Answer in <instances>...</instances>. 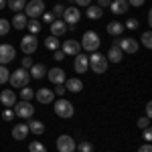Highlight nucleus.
I'll return each mask as SVG.
<instances>
[{"label":"nucleus","instance_id":"nucleus-1","mask_svg":"<svg viewBox=\"0 0 152 152\" xmlns=\"http://www.w3.org/2000/svg\"><path fill=\"white\" fill-rule=\"evenodd\" d=\"M79 45H81L83 51H87V53H95L99 45H102V39L99 35L95 33V31H85L81 37V41H79Z\"/></svg>","mask_w":152,"mask_h":152},{"label":"nucleus","instance_id":"nucleus-2","mask_svg":"<svg viewBox=\"0 0 152 152\" xmlns=\"http://www.w3.org/2000/svg\"><path fill=\"white\" fill-rule=\"evenodd\" d=\"M53 110H55V114H57L59 118H63V120H69V118H73V114H75V105L71 104L69 99H65V97H59L57 102H55V105H53Z\"/></svg>","mask_w":152,"mask_h":152},{"label":"nucleus","instance_id":"nucleus-3","mask_svg":"<svg viewBox=\"0 0 152 152\" xmlns=\"http://www.w3.org/2000/svg\"><path fill=\"white\" fill-rule=\"evenodd\" d=\"M89 69L97 73V75H102L107 71V59H105L104 53H89Z\"/></svg>","mask_w":152,"mask_h":152},{"label":"nucleus","instance_id":"nucleus-4","mask_svg":"<svg viewBox=\"0 0 152 152\" xmlns=\"http://www.w3.org/2000/svg\"><path fill=\"white\" fill-rule=\"evenodd\" d=\"M28 81H31V75H28V71L26 69H16L10 73V77H8V83H10V87H16V89H20V87H24V85H28Z\"/></svg>","mask_w":152,"mask_h":152},{"label":"nucleus","instance_id":"nucleus-5","mask_svg":"<svg viewBox=\"0 0 152 152\" xmlns=\"http://www.w3.org/2000/svg\"><path fill=\"white\" fill-rule=\"evenodd\" d=\"M45 12V0H28L26 6H24V14L26 18H41Z\"/></svg>","mask_w":152,"mask_h":152},{"label":"nucleus","instance_id":"nucleus-6","mask_svg":"<svg viewBox=\"0 0 152 152\" xmlns=\"http://www.w3.org/2000/svg\"><path fill=\"white\" fill-rule=\"evenodd\" d=\"M114 45L122 49V53H128V55H134V53H138V49H140V43L136 41V39H132V37H124V39H118L114 41Z\"/></svg>","mask_w":152,"mask_h":152},{"label":"nucleus","instance_id":"nucleus-7","mask_svg":"<svg viewBox=\"0 0 152 152\" xmlns=\"http://www.w3.org/2000/svg\"><path fill=\"white\" fill-rule=\"evenodd\" d=\"M14 107V116L23 118V120H31V118L35 116V105L31 104V102H16V104L12 105Z\"/></svg>","mask_w":152,"mask_h":152},{"label":"nucleus","instance_id":"nucleus-8","mask_svg":"<svg viewBox=\"0 0 152 152\" xmlns=\"http://www.w3.org/2000/svg\"><path fill=\"white\" fill-rule=\"evenodd\" d=\"M55 146H57L59 152H75V148H77V142L73 140L69 134H61L57 140H55Z\"/></svg>","mask_w":152,"mask_h":152},{"label":"nucleus","instance_id":"nucleus-9","mask_svg":"<svg viewBox=\"0 0 152 152\" xmlns=\"http://www.w3.org/2000/svg\"><path fill=\"white\" fill-rule=\"evenodd\" d=\"M37 49H39V41H37V37L26 33V35L20 39V51H23L24 55H33Z\"/></svg>","mask_w":152,"mask_h":152},{"label":"nucleus","instance_id":"nucleus-10","mask_svg":"<svg viewBox=\"0 0 152 152\" xmlns=\"http://www.w3.org/2000/svg\"><path fill=\"white\" fill-rule=\"evenodd\" d=\"M14 57H16V49L10 43H0V65H6V63L14 61Z\"/></svg>","mask_w":152,"mask_h":152},{"label":"nucleus","instance_id":"nucleus-11","mask_svg":"<svg viewBox=\"0 0 152 152\" xmlns=\"http://www.w3.org/2000/svg\"><path fill=\"white\" fill-rule=\"evenodd\" d=\"M81 20V10L77 8V6H69V8H65L63 10V23L67 24H77Z\"/></svg>","mask_w":152,"mask_h":152},{"label":"nucleus","instance_id":"nucleus-12","mask_svg":"<svg viewBox=\"0 0 152 152\" xmlns=\"http://www.w3.org/2000/svg\"><path fill=\"white\" fill-rule=\"evenodd\" d=\"M47 77L49 81L53 83V85H63L65 79H67V75H65V71L61 69V67H53V69H47Z\"/></svg>","mask_w":152,"mask_h":152},{"label":"nucleus","instance_id":"nucleus-13","mask_svg":"<svg viewBox=\"0 0 152 152\" xmlns=\"http://www.w3.org/2000/svg\"><path fill=\"white\" fill-rule=\"evenodd\" d=\"M35 97L39 104H53L55 102V94H53V89H49V87H41V89H37L35 91Z\"/></svg>","mask_w":152,"mask_h":152},{"label":"nucleus","instance_id":"nucleus-14","mask_svg":"<svg viewBox=\"0 0 152 152\" xmlns=\"http://www.w3.org/2000/svg\"><path fill=\"white\" fill-rule=\"evenodd\" d=\"M73 69H75V73H85V71L89 69V55H83V53H79V55H75V61H73Z\"/></svg>","mask_w":152,"mask_h":152},{"label":"nucleus","instance_id":"nucleus-15","mask_svg":"<svg viewBox=\"0 0 152 152\" xmlns=\"http://www.w3.org/2000/svg\"><path fill=\"white\" fill-rule=\"evenodd\" d=\"M61 51H63L65 55H71V57H75V55H79V51H81V45H79V41H75V39H69V41L61 43Z\"/></svg>","mask_w":152,"mask_h":152},{"label":"nucleus","instance_id":"nucleus-16","mask_svg":"<svg viewBox=\"0 0 152 152\" xmlns=\"http://www.w3.org/2000/svg\"><path fill=\"white\" fill-rule=\"evenodd\" d=\"M63 85H65L67 94H79V91L83 89V81L79 79V77H67Z\"/></svg>","mask_w":152,"mask_h":152},{"label":"nucleus","instance_id":"nucleus-17","mask_svg":"<svg viewBox=\"0 0 152 152\" xmlns=\"http://www.w3.org/2000/svg\"><path fill=\"white\" fill-rule=\"evenodd\" d=\"M107 63H120V61H124V53H122V49L118 47V45H112V47L107 49Z\"/></svg>","mask_w":152,"mask_h":152},{"label":"nucleus","instance_id":"nucleus-18","mask_svg":"<svg viewBox=\"0 0 152 152\" xmlns=\"http://www.w3.org/2000/svg\"><path fill=\"white\" fill-rule=\"evenodd\" d=\"M128 2H126V0H112V2H110V10H112V14H118V16H120V14H126V12H128Z\"/></svg>","mask_w":152,"mask_h":152},{"label":"nucleus","instance_id":"nucleus-19","mask_svg":"<svg viewBox=\"0 0 152 152\" xmlns=\"http://www.w3.org/2000/svg\"><path fill=\"white\" fill-rule=\"evenodd\" d=\"M12 138L14 140H26V136H28V126L26 124H16V126H12Z\"/></svg>","mask_w":152,"mask_h":152},{"label":"nucleus","instance_id":"nucleus-20","mask_svg":"<svg viewBox=\"0 0 152 152\" xmlns=\"http://www.w3.org/2000/svg\"><path fill=\"white\" fill-rule=\"evenodd\" d=\"M49 28H51V35L53 37H63L67 33V24L63 23V20H59V18H55L53 23L49 24Z\"/></svg>","mask_w":152,"mask_h":152},{"label":"nucleus","instance_id":"nucleus-21","mask_svg":"<svg viewBox=\"0 0 152 152\" xmlns=\"http://www.w3.org/2000/svg\"><path fill=\"white\" fill-rule=\"evenodd\" d=\"M0 102L4 107H12L16 104V94L12 89H4V91H0Z\"/></svg>","mask_w":152,"mask_h":152},{"label":"nucleus","instance_id":"nucleus-22","mask_svg":"<svg viewBox=\"0 0 152 152\" xmlns=\"http://www.w3.org/2000/svg\"><path fill=\"white\" fill-rule=\"evenodd\" d=\"M28 75H31V79H43L47 75V67L43 63H33V67L28 69Z\"/></svg>","mask_w":152,"mask_h":152},{"label":"nucleus","instance_id":"nucleus-23","mask_svg":"<svg viewBox=\"0 0 152 152\" xmlns=\"http://www.w3.org/2000/svg\"><path fill=\"white\" fill-rule=\"evenodd\" d=\"M26 23H28V18H26V14L24 12H16L14 16H12V28H16V31H24L26 28Z\"/></svg>","mask_w":152,"mask_h":152},{"label":"nucleus","instance_id":"nucleus-24","mask_svg":"<svg viewBox=\"0 0 152 152\" xmlns=\"http://www.w3.org/2000/svg\"><path fill=\"white\" fill-rule=\"evenodd\" d=\"M124 24L122 23H118V20H112V23H107V26H105V33L107 35H112V37H122L124 35Z\"/></svg>","mask_w":152,"mask_h":152},{"label":"nucleus","instance_id":"nucleus-25","mask_svg":"<svg viewBox=\"0 0 152 152\" xmlns=\"http://www.w3.org/2000/svg\"><path fill=\"white\" fill-rule=\"evenodd\" d=\"M87 10H85V16L89 18V20H99L102 16H104V8H99L97 4H89V6H85Z\"/></svg>","mask_w":152,"mask_h":152},{"label":"nucleus","instance_id":"nucleus-26","mask_svg":"<svg viewBox=\"0 0 152 152\" xmlns=\"http://www.w3.org/2000/svg\"><path fill=\"white\" fill-rule=\"evenodd\" d=\"M26 126H28V132H33V134H37V136H41V134L45 132V124H43L41 120H31Z\"/></svg>","mask_w":152,"mask_h":152},{"label":"nucleus","instance_id":"nucleus-27","mask_svg":"<svg viewBox=\"0 0 152 152\" xmlns=\"http://www.w3.org/2000/svg\"><path fill=\"white\" fill-rule=\"evenodd\" d=\"M41 28H43V24L41 20H37V18H28V23H26V31H28V35H39L41 33Z\"/></svg>","mask_w":152,"mask_h":152},{"label":"nucleus","instance_id":"nucleus-28","mask_svg":"<svg viewBox=\"0 0 152 152\" xmlns=\"http://www.w3.org/2000/svg\"><path fill=\"white\" fill-rule=\"evenodd\" d=\"M6 6H8V8H10V10L16 14V12H23V10H24L26 0H6Z\"/></svg>","mask_w":152,"mask_h":152},{"label":"nucleus","instance_id":"nucleus-29","mask_svg":"<svg viewBox=\"0 0 152 152\" xmlns=\"http://www.w3.org/2000/svg\"><path fill=\"white\" fill-rule=\"evenodd\" d=\"M45 47H47L49 51H57V49L61 47V43H59V37L49 35L47 39H45Z\"/></svg>","mask_w":152,"mask_h":152},{"label":"nucleus","instance_id":"nucleus-30","mask_svg":"<svg viewBox=\"0 0 152 152\" xmlns=\"http://www.w3.org/2000/svg\"><path fill=\"white\" fill-rule=\"evenodd\" d=\"M33 97H35V89H31L28 85L20 87V99H23V102H31Z\"/></svg>","mask_w":152,"mask_h":152},{"label":"nucleus","instance_id":"nucleus-31","mask_svg":"<svg viewBox=\"0 0 152 152\" xmlns=\"http://www.w3.org/2000/svg\"><path fill=\"white\" fill-rule=\"evenodd\" d=\"M28 152H47V146L43 144V142H28Z\"/></svg>","mask_w":152,"mask_h":152},{"label":"nucleus","instance_id":"nucleus-32","mask_svg":"<svg viewBox=\"0 0 152 152\" xmlns=\"http://www.w3.org/2000/svg\"><path fill=\"white\" fill-rule=\"evenodd\" d=\"M140 41H142V45H144L146 49H150L152 47V33H150V31H144Z\"/></svg>","mask_w":152,"mask_h":152},{"label":"nucleus","instance_id":"nucleus-33","mask_svg":"<svg viewBox=\"0 0 152 152\" xmlns=\"http://www.w3.org/2000/svg\"><path fill=\"white\" fill-rule=\"evenodd\" d=\"M138 26H140L138 18H128L126 24H124V28H126V31H138Z\"/></svg>","mask_w":152,"mask_h":152},{"label":"nucleus","instance_id":"nucleus-34","mask_svg":"<svg viewBox=\"0 0 152 152\" xmlns=\"http://www.w3.org/2000/svg\"><path fill=\"white\" fill-rule=\"evenodd\" d=\"M8 77H10V71L6 69V65H0V85L8 83Z\"/></svg>","mask_w":152,"mask_h":152},{"label":"nucleus","instance_id":"nucleus-35","mask_svg":"<svg viewBox=\"0 0 152 152\" xmlns=\"http://www.w3.org/2000/svg\"><path fill=\"white\" fill-rule=\"evenodd\" d=\"M77 148H79V152H94V144L87 142V140H83V142L77 144Z\"/></svg>","mask_w":152,"mask_h":152},{"label":"nucleus","instance_id":"nucleus-36","mask_svg":"<svg viewBox=\"0 0 152 152\" xmlns=\"http://www.w3.org/2000/svg\"><path fill=\"white\" fill-rule=\"evenodd\" d=\"M8 31H10V23L6 18H0V37L8 35Z\"/></svg>","mask_w":152,"mask_h":152},{"label":"nucleus","instance_id":"nucleus-37","mask_svg":"<svg viewBox=\"0 0 152 152\" xmlns=\"http://www.w3.org/2000/svg\"><path fill=\"white\" fill-rule=\"evenodd\" d=\"M33 63H35V61H33V59H31V55H24V59L23 61H20V67H23V69H31V67H33Z\"/></svg>","mask_w":152,"mask_h":152},{"label":"nucleus","instance_id":"nucleus-38","mask_svg":"<svg viewBox=\"0 0 152 152\" xmlns=\"http://www.w3.org/2000/svg\"><path fill=\"white\" fill-rule=\"evenodd\" d=\"M12 118H14V110L6 107V110L2 112V120H4V122H12Z\"/></svg>","mask_w":152,"mask_h":152},{"label":"nucleus","instance_id":"nucleus-39","mask_svg":"<svg viewBox=\"0 0 152 152\" xmlns=\"http://www.w3.org/2000/svg\"><path fill=\"white\" fill-rule=\"evenodd\" d=\"M150 126V118H146V116H142V118H138V128L140 130H144V128H148Z\"/></svg>","mask_w":152,"mask_h":152},{"label":"nucleus","instance_id":"nucleus-40","mask_svg":"<svg viewBox=\"0 0 152 152\" xmlns=\"http://www.w3.org/2000/svg\"><path fill=\"white\" fill-rule=\"evenodd\" d=\"M53 94H55V97H63V95L67 94V89H65V85H55Z\"/></svg>","mask_w":152,"mask_h":152},{"label":"nucleus","instance_id":"nucleus-41","mask_svg":"<svg viewBox=\"0 0 152 152\" xmlns=\"http://www.w3.org/2000/svg\"><path fill=\"white\" fill-rule=\"evenodd\" d=\"M63 10H65V6H63V4H55L51 12L55 14V18H59V16H63Z\"/></svg>","mask_w":152,"mask_h":152},{"label":"nucleus","instance_id":"nucleus-42","mask_svg":"<svg viewBox=\"0 0 152 152\" xmlns=\"http://www.w3.org/2000/svg\"><path fill=\"white\" fill-rule=\"evenodd\" d=\"M53 20H55V14H53V12H43V23L51 24Z\"/></svg>","mask_w":152,"mask_h":152},{"label":"nucleus","instance_id":"nucleus-43","mask_svg":"<svg viewBox=\"0 0 152 152\" xmlns=\"http://www.w3.org/2000/svg\"><path fill=\"white\" fill-rule=\"evenodd\" d=\"M53 59H55V61H63V59H65V53H63L61 49H57V51H53Z\"/></svg>","mask_w":152,"mask_h":152},{"label":"nucleus","instance_id":"nucleus-44","mask_svg":"<svg viewBox=\"0 0 152 152\" xmlns=\"http://www.w3.org/2000/svg\"><path fill=\"white\" fill-rule=\"evenodd\" d=\"M126 2H128V6H136V8H140L146 0H126Z\"/></svg>","mask_w":152,"mask_h":152},{"label":"nucleus","instance_id":"nucleus-45","mask_svg":"<svg viewBox=\"0 0 152 152\" xmlns=\"http://www.w3.org/2000/svg\"><path fill=\"white\" fill-rule=\"evenodd\" d=\"M138 152H152V146H150V142H144L140 148H138Z\"/></svg>","mask_w":152,"mask_h":152},{"label":"nucleus","instance_id":"nucleus-46","mask_svg":"<svg viewBox=\"0 0 152 152\" xmlns=\"http://www.w3.org/2000/svg\"><path fill=\"white\" fill-rule=\"evenodd\" d=\"M152 140V132H150V126L144 128V142H150Z\"/></svg>","mask_w":152,"mask_h":152},{"label":"nucleus","instance_id":"nucleus-47","mask_svg":"<svg viewBox=\"0 0 152 152\" xmlns=\"http://www.w3.org/2000/svg\"><path fill=\"white\" fill-rule=\"evenodd\" d=\"M73 4H77V6H89L91 0H73Z\"/></svg>","mask_w":152,"mask_h":152},{"label":"nucleus","instance_id":"nucleus-48","mask_svg":"<svg viewBox=\"0 0 152 152\" xmlns=\"http://www.w3.org/2000/svg\"><path fill=\"white\" fill-rule=\"evenodd\" d=\"M144 114H146V118H152V104H150V102L146 104V110H144Z\"/></svg>","mask_w":152,"mask_h":152},{"label":"nucleus","instance_id":"nucleus-49","mask_svg":"<svg viewBox=\"0 0 152 152\" xmlns=\"http://www.w3.org/2000/svg\"><path fill=\"white\" fill-rule=\"evenodd\" d=\"M110 2H112V0H97V6H99V8H105V6H110Z\"/></svg>","mask_w":152,"mask_h":152},{"label":"nucleus","instance_id":"nucleus-50","mask_svg":"<svg viewBox=\"0 0 152 152\" xmlns=\"http://www.w3.org/2000/svg\"><path fill=\"white\" fill-rule=\"evenodd\" d=\"M2 8H6V0H0V10Z\"/></svg>","mask_w":152,"mask_h":152},{"label":"nucleus","instance_id":"nucleus-51","mask_svg":"<svg viewBox=\"0 0 152 152\" xmlns=\"http://www.w3.org/2000/svg\"><path fill=\"white\" fill-rule=\"evenodd\" d=\"M69 2H73V0H69Z\"/></svg>","mask_w":152,"mask_h":152},{"label":"nucleus","instance_id":"nucleus-52","mask_svg":"<svg viewBox=\"0 0 152 152\" xmlns=\"http://www.w3.org/2000/svg\"><path fill=\"white\" fill-rule=\"evenodd\" d=\"M77 152H79V150H77Z\"/></svg>","mask_w":152,"mask_h":152}]
</instances>
